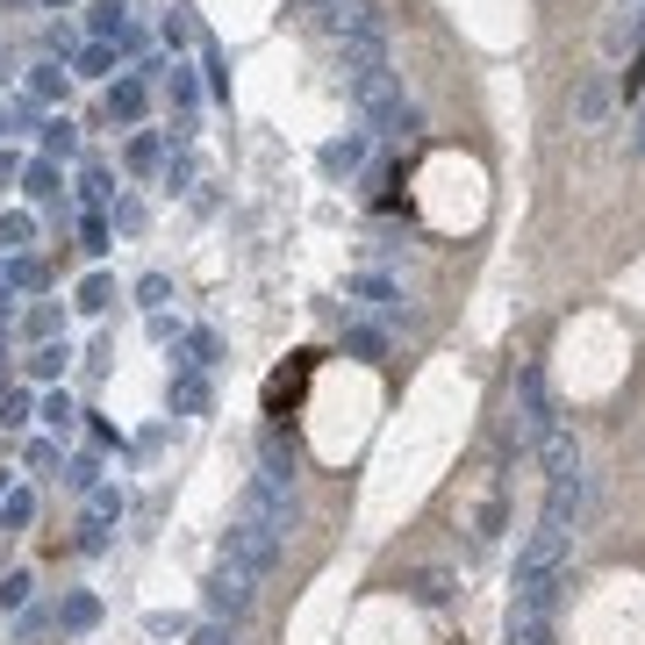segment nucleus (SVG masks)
<instances>
[{
  "label": "nucleus",
  "mask_w": 645,
  "mask_h": 645,
  "mask_svg": "<svg viewBox=\"0 0 645 645\" xmlns=\"http://www.w3.org/2000/svg\"><path fill=\"white\" fill-rule=\"evenodd\" d=\"M560 588H567V531L538 524L516 552V603H538V610H560Z\"/></svg>",
  "instance_id": "obj_1"
},
{
  "label": "nucleus",
  "mask_w": 645,
  "mask_h": 645,
  "mask_svg": "<svg viewBox=\"0 0 645 645\" xmlns=\"http://www.w3.org/2000/svg\"><path fill=\"white\" fill-rule=\"evenodd\" d=\"M352 101H358V115L374 122L380 136H409L416 130V115H409V101H402V72L394 65H352Z\"/></svg>",
  "instance_id": "obj_2"
},
{
  "label": "nucleus",
  "mask_w": 645,
  "mask_h": 645,
  "mask_svg": "<svg viewBox=\"0 0 645 645\" xmlns=\"http://www.w3.org/2000/svg\"><path fill=\"white\" fill-rule=\"evenodd\" d=\"M280 552H288V538H280V531H266V524H252V516H238V524L222 531V560L230 567H244V574H272V567H280Z\"/></svg>",
  "instance_id": "obj_3"
},
{
  "label": "nucleus",
  "mask_w": 645,
  "mask_h": 645,
  "mask_svg": "<svg viewBox=\"0 0 645 645\" xmlns=\"http://www.w3.org/2000/svg\"><path fill=\"white\" fill-rule=\"evenodd\" d=\"M244 516L288 538V531L302 524V502H294V488H288V480H266V474H252V480H244Z\"/></svg>",
  "instance_id": "obj_4"
},
{
  "label": "nucleus",
  "mask_w": 645,
  "mask_h": 645,
  "mask_svg": "<svg viewBox=\"0 0 645 645\" xmlns=\"http://www.w3.org/2000/svg\"><path fill=\"white\" fill-rule=\"evenodd\" d=\"M545 430H552V409H545V374H538V366H524V374H516V438L538 445Z\"/></svg>",
  "instance_id": "obj_5"
},
{
  "label": "nucleus",
  "mask_w": 645,
  "mask_h": 645,
  "mask_svg": "<svg viewBox=\"0 0 645 645\" xmlns=\"http://www.w3.org/2000/svg\"><path fill=\"white\" fill-rule=\"evenodd\" d=\"M202 595H208V610H216V624H222V617H244V610H252V574L222 560L216 574H208V588H202Z\"/></svg>",
  "instance_id": "obj_6"
},
{
  "label": "nucleus",
  "mask_w": 645,
  "mask_h": 645,
  "mask_svg": "<svg viewBox=\"0 0 645 645\" xmlns=\"http://www.w3.org/2000/svg\"><path fill=\"white\" fill-rule=\"evenodd\" d=\"M538 459H545V480H574V474H581V445H574V430L552 424V430L538 438Z\"/></svg>",
  "instance_id": "obj_7"
},
{
  "label": "nucleus",
  "mask_w": 645,
  "mask_h": 645,
  "mask_svg": "<svg viewBox=\"0 0 645 645\" xmlns=\"http://www.w3.org/2000/svg\"><path fill=\"white\" fill-rule=\"evenodd\" d=\"M502 638H510V645H552V610H538V603H510Z\"/></svg>",
  "instance_id": "obj_8"
},
{
  "label": "nucleus",
  "mask_w": 645,
  "mask_h": 645,
  "mask_svg": "<svg viewBox=\"0 0 645 645\" xmlns=\"http://www.w3.org/2000/svg\"><path fill=\"white\" fill-rule=\"evenodd\" d=\"M302 380H308V352H294V366H280V374L266 380V409H272V416H288V409H294Z\"/></svg>",
  "instance_id": "obj_9"
},
{
  "label": "nucleus",
  "mask_w": 645,
  "mask_h": 645,
  "mask_svg": "<svg viewBox=\"0 0 645 645\" xmlns=\"http://www.w3.org/2000/svg\"><path fill=\"white\" fill-rule=\"evenodd\" d=\"M130 8L122 0H94V15H86V29H94V44H130Z\"/></svg>",
  "instance_id": "obj_10"
},
{
  "label": "nucleus",
  "mask_w": 645,
  "mask_h": 645,
  "mask_svg": "<svg viewBox=\"0 0 645 645\" xmlns=\"http://www.w3.org/2000/svg\"><path fill=\"white\" fill-rule=\"evenodd\" d=\"M115 516H122V488H94L86 495V524H94L86 545H101V524H115Z\"/></svg>",
  "instance_id": "obj_11"
},
{
  "label": "nucleus",
  "mask_w": 645,
  "mask_h": 645,
  "mask_svg": "<svg viewBox=\"0 0 645 645\" xmlns=\"http://www.w3.org/2000/svg\"><path fill=\"white\" fill-rule=\"evenodd\" d=\"M258 459H266V480H288V474H294V445L280 438V430H266V438H258Z\"/></svg>",
  "instance_id": "obj_12"
},
{
  "label": "nucleus",
  "mask_w": 645,
  "mask_h": 645,
  "mask_svg": "<svg viewBox=\"0 0 645 645\" xmlns=\"http://www.w3.org/2000/svg\"><path fill=\"white\" fill-rule=\"evenodd\" d=\"M29 516H36V495L29 488H8V495H0V524H8V531H22Z\"/></svg>",
  "instance_id": "obj_13"
},
{
  "label": "nucleus",
  "mask_w": 645,
  "mask_h": 645,
  "mask_svg": "<svg viewBox=\"0 0 645 645\" xmlns=\"http://www.w3.org/2000/svg\"><path fill=\"white\" fill-rule=\"evenodd\" d=\"M94 617H101V603H94V595H65V603H58V624H65V631H86Z\"/></svg>",
  "instance_id": "obj_14"
},
{
  "label": "nucleus",
  "mask_w": 645,
  "mask_h": 645,
  "mask_svg": "<svg viewBox=\"0 0 645 645\" xmlns=\"http://www.w3.org/2000/svg\"><path fill=\"white\" fill-rule=\"evenodd\" d=\"M108 115H122V122H136V115H144V80H122L115 94H108Z\"/></svg>",
  "instance_id": "obj_15"
},
{
  "label": "nucleus",
  "mask_w": 645,
  "mask_h": 645,
  "mask_svg": "<svg viewBox=\"0 0 645 645\" xmlns=\"http://www.w3.org/2000/svg\"><path fill=\"white\" fill-rule=\"evenodd\" d=\"M65 358H72V352H65V338H58V344H36L29 374H36V380H51V374H65Z\"/></svg>",
  "instance_id": "obj_16"
},
{
  "label": "nucleus",
  "mask_w": 645,
  "mask_h": 645,
  "mask_svg": "<svg viewBox=\"0 0 645 645\" xmlns=\"http://www.w3.org/2000/svg\"><path fill=\"white\" fill-rule=\"evenodd\" d=\"M358 158H366V136H344V144H330V151H322V166H330V172H352Z\"/></svg>",
  "instance_id": "obj_17"
},
{
  "label": "nucleus",
  "mask_w": 645,
  "mask_h": 645,
  "mask_svg": "<svg viewBox=\"0 0 645 645\" xmlns=\"http://www.w3.org/2000/svg\"><path fill=\"white\" fill-rule=\"evenodd\" d=\"M603 108H610V86L588 80V86H581V101H574V115H581V122H603Z\"/></svg>",
  "instance_id": "obj_18"
},
{
  "label": "nucleus",
  "mask_w": 645,
  "mask_h": 645,
  "mask_svg": "<svg viewBox=\"0 0 645 645\" xmlns=\"http://www.w3.org/2000/svg\"><path fill=\"white\" fill-rule=\"evenodd\" d=\"M22 424H29V394H0V430H22Z\"/></svg>",
  "instance_id": "obj_19"
},
{
  "label": "nucleus",
  "mask_w": 645,
  "mask_h": 645,
  "mask_svg": "<svg viewBox=\"0 0 645 645\" xmlns=\"http://www.w3.org/2000/svg\"><path fill=\"white\" fill-rule=\"evenodd\" d=\"M344 352H352V358H380V352H388V338H380V330H352Z\"/></svg>",
  "instance_id": "obj_20"
},
{
  "label": "nucleus",
  "mask_w": 645,
  "mask_h": 645,
  "mask_svg": "<svg viewBox=\"0 0 645 645\" xmlns=\"http://www.w3.org/2000/svg\"><path fill=\"white\" fill-rule=\"evenodd\" d=\"M445 595H452V574H438V567L416 574V603H445Z\"/></svg>",
  "instance_id": "obj_21"
},
{
  "label": "nucleus",
  "mask_w": 645,
  "mask_h": 645,
  "mask_svg": "<svg viewBox=\"0 0 645 645\" xmlns=\"http://www.w3.org/2000/svg\"><path fill=\"white\" fill-rule=\"evenodd\" d=\"M108 302H115V280H101V272H94V280L80 288V308H108Z\"/></svg>",
  "instance_id": "obj_22"
},
{
  "label": "nucleus",
  "mask_w": 645,
  "mask_h": 645,
  "mask_svg": "<svg viewBox=\"0 0 645 645\" xmlns=\"http://www.w3.org/2000/svg\"><path fill=\"white\" fill-rule=\"evenodd\" d=\"M172 409H208V388H202V380H180V388H172Z\"/></svg>",
  "instance_id": "obj_23"
},
{
  "label": "nucleus",
  "mask_w": 645,
  "mask_h": 645,
  "mask_svg": "<svg viewBox=\"0 0 645 645\" xmlns=\"http://www.w3.org/2000/svg\"><path fill=\"white\" fill-rule=\"evenodd\" d=\"M29 603V574H8L0 581V610H22Z\"/></svg>",
  "instance_id": "obj_24"
},
{
  "label": "nucleus",
  "mask_w": 645,
  "mask_h": 645,
  "mask_svg": "<svg viewBox=\"0 0 645 645\" xmlns=\"http://www.w3.org/2000/svg\"><path fill=\"white\" fill-rule=\"evenodd\" d=\"M72 488H101V466H94V452H80V459H72Z\"/></svg>",
  "instance_id": "obj_25"
},
{
  "label": "nucleus",
  "mask_w": 645,
  "mask_h": 645,
  "mask_svg": "<svg viewBox=\"0 0 645 645\" xmlns=\"http://www.w3.org/2000/svg\"><path fill=\"white\" fill-rule=\"evenodd\" d=\"M0 244L22 252V244H29V216H0Z\"/></svg>",
  "instance_id": "obj_26"
},
{
  "label": "nucleus",
  "mask_w": 645,
  "mask_h": 645,
  "mask_svg": "<svg viewBox=\"0 0 645 645\" xmlns=\"http://www.w3.org/2000/svg\"><path fill=\"white\" fill-rule=\"evenodd\" d=\"M29 94H44V101H51V94H65V72H58V65H36Z\"/></svg>",
  "instance_id": "obj_27"
},
{
  "label": "nucleus",
  "mask_w": 645,
  "mask_h": 645,
  "mask_svg": "<svg viewBox=\"0 0 645 645\" xmlns=\"http://www.w3.org/2000/svg\"><path fill=\"white\" fill-rule=\"evenodd\" d=\"M72 416H80V409H72V402H65V394H44V424H51V430H65V424H72Z\"/></svg>",
  "instance_id": "obj_28"
},
{
  "label": "nucleus",
  "mask_w": 645,
  "mask_h": 645,
  "mask_svg": "<svg viewBox=\"0 0 645 645\" xmlns=\"http://www.w3.org/2000/svg\"><path fill=\"white\" fill-rule=\"evenodd\" d=\"M58 194V172L51 166H29V202H51Z\"/></svg>",
  "instance_id": "obj_29"
},
{
  "label": "nucleus",
  "mask_w": 645,
  "mask_h": 645,
  "mask_svg": "<svg viewBox=\"0 0 645 645\" xmlns=\"http://www.w3.org/2000/svg\"><path fill=\"white\" fill-rule=\"evenodd\" d=\"M108 58H115L108 44H86V51H80V72H86V80H101V72H108Z\"/></svg>",
  "instance_id": "obj_30"
},
{
  "label": "nucleus",
  "mask_w": 645,
  "mask_h": 645,
  "mask_svg": "<svg viewBox=\"0 0 645 645\" xmlns=\"http://www.w3.org/2000/svg\"><path fill=\"white\" fill-rule=\"evenodd\" d=\"M187 366H216V338H208V330H194V338H187Z\"/></svg>",
  "instance_id": "obj_31"
},
{
  "label": "nucleus",
  "mask_w": 645,
  "mask_h": 645,
  "mask_svg": "<svg viewBox=\"0 0 645 645\" xmlns=\"http://www.w3.org/2000/svg\"><path fill=\"white\" fill-rule=\"evenodd\" d=\"M187 645H238V631H230V624H202Z\"/></svg>",
  "instance_id": "obj_32"
},
{
  "label": "nucleus",
  "mask_w": 645,
  "mask_h": 645,
  "mask_svg": "<svg viewBox=\"0 0 645 645\" xmlns=\"http://www.w3.org/2000/svg\"><path fill=\"white\" fill-rule=\"evenodd\" d=\"M208 86H216V94H230V65H222V51H208Z\"/></svg>",
  "instance_id": "obj_33"
},
{
  "label": "nucleus",
  "mask_w": 645,
  "mask_h": 645,
  "mask_svg": "<svg viewBox=\"0 0 645 645\" xmlns=\"http://www.w3.org/2000/svg\"><path fill=\"white\" fill-rule=\"evenodd\" d=\"M15 172H22V158H15V151H0V187H8Z\"/></svg>",
  "instance_id": "obj_34"
},
{
  "label": "nucleus",
  "mask_w": 645,
  "mask_h": 645,
  "mask_svg": "<svg viewBox=\"0 0 645 645\" xmlns=\"http://www.w3.org/2000/svg\"><path fill=\"white\" fill-rule=\"evenodd\" d=\"M631 151H638V158H645V115H638V136H631Z\"/></svg>",
  "instance_id": "obj_35"
},
{
  "label": "nucleus",
  "mask_w": 645,
  "mask_h": 645,
  "mask_svg": "<svg viewBox=\"0 0 645 645\" xmlns=\"http://www.w3.org/2000/svg\"><path fill=\"white\" fill-rule=\"evenodd\" d=\"M51 8H58V0H51Z\"/></svg>",
  "instance_id": "obj_36"
}]
</instances>
